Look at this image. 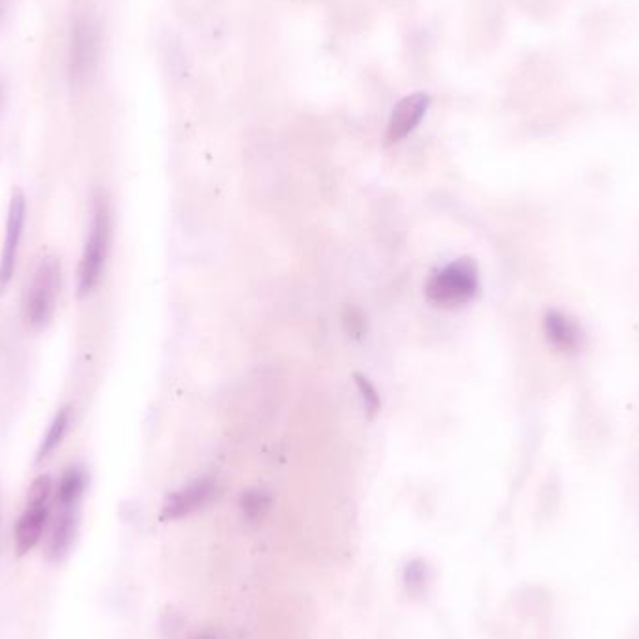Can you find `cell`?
I'll list each match as a JSON object with an SVG mask.
<instances>
[{
    "label": "cell",
    "instance_id": "1",
    "mask_svg": "<svg viewBox=\"0 0 639 639\" xmlns=\"http://www.w3.org/2000/svg\"><path fill=\"white\" fill-rule=\"evenodd\" d=\"M60 279V260L55 255H43L34 266L21 303L23 320L32 331H43L51 324L57 311Z\"/></svg>",
    "mask_w": 639,
    "mask_h": 639
},
{
    "label": "cell",
    "instance_id": "2",
    "mask_svg": "<svg viewBox=\"0 0 639 639\" xmlns=\"http://www.w3.org/2000/svg\"><path fill=\"white\" fill-rule=\"evenodd\" d=\"M109 243H111L109 204L103 197H96L94 210H92V225L86 238L85 251L79 262V281H77L79 298L90 296L94 288L100 284L107 255H109Z\"/></svg>",
    "mask_w": 639,
    "mask_h": 639
},
{
    "label": "cell",
    "instance_id": "3",
    "mask_svg": "<svg viewBox=\"0 0 639 639\" xmlns=\"http://www.w3.org/2000/svg\"><path fill=\"white\" fill-rule=\"evenodd\" d=\"M479 290L477 266L462 258L436 271L426 283V298L438 307L453 309L468 303Z\"/></svg>",
    "mask_w": 639,
    "mask_h": 639
},
{
    "label": "cell",
    "instance_id": "4",
    "mask_svg": "<svg viewBox=\"0 0 639 639\" xmlns=\"http://www.w3.org/2000/svg\"><path fill=\"white\" fill-rule=\"evenodd\" d=\"M53 494V479L51 475H40L30 484L27 507L17 520L15 526V550L17 554L25 555L36 548L43 535V529L49 520V501Z\"/></svg>",
    "mask_w": 639,
    "mask_h": 639
},
{
    "label": "cell",
    "instance_id": "5",
    "mask_svg": "<svg viewBox=\"0 0 639 639\" xmlns=\"http://www.w3.org/2000/svg\"><path fill=\"white\" fill-rule=\"evenodd\" d=\"M27 221V199L21 189H14L10 204H8V217H6V234H4V245L0 253V298L8 290L15 273V262L19 245L23 238V228Z\"/></svg>",
    "mask_w": 639,
    "mask_h": 639
},
{
    "label": "cell",
    "instance_id": "6",
    "mask_svg": "<svg viewBox=\"0 0 639 639\" xmlns=\"http://www.w3.org/2000/svg\"><path fill=\"white\" fill-rule=\"evenodd\" d=\"M430 105V98L417 92L402 101H398L397 107L391 113V120L387 126V141L400 142L406 139L413 129L419 126V122L425 118Z\"/></svg>",
    "mask_w": 639,
    "mask_h": 639
},
{
    "label": "cell",
    "instance_id": "7",
    "mask_svg": "<svg viewBox=\"0 0 639 639\" xmlns=\"http://www.w3.org/2000/svg\"><path fill=\"white\" fill-rule=\"evenodd\" d=\"M79 507H58L47 555L53 563H62L71 554L79 535Z\"/></svg>",
    "mask_w": 639,
    "mask_h": 639
},
{
    "label": "cell",
    "instance_id": "8",
    "mask_svg": "<svg viewBox=\"0 0 639 639\" xmlns=\"http://www.w3.org/2000/svg\"><path fill=\"white\" fill-rule=\"evenodd\" d=\"M213 486L215 483L212 479H199L195 483L187 484L182 490L174 492L163 507V518L178 520L197 511L212 496Z\"/></svg>",
    "mask_w": 639,
    "mask_h": 639
},
{
    "label": "cell",
    "instance_id": "9",
    "mask_svg": "<svg viewBox=\"0 0 639 639\" xmlns=\"http://www.w3.org/2000/svg\"><path fill=\"white\" fill-rule=\"evenodd\" d=\"M88 486V473L81 466L66 469L58 481V507H79Z\"/></svg>",
    "mask_w": 639,
    "mask_h": 639
},
{
    "label": "cell",
    "instance_id": "10",
    "mask_svg": "<svg viewBox=\"0 0 639 639\" xmlns=\"http://www.w3.org/2000/svg\"><path fill=\"white\" fill-rule=\"evenodd\" d=\"M70 423L71 406H64V408H60L57 415L53 417L47 434L43 436L42 443H40V447H38V451H36V458H34V464H36V466L43 464L49 456L57 451L58 445L62 443L66 432H68V428H70Z\"/></svg>",
    "mask_w": 639,
    "mask_h": 639
},
{
    "label": "cell",
    "instance_id": "11",
    "mask_svg": "<svg viewBox=\"0 0 639 639\" xmlns=\"http://www.w3.org/2000/svg\"><path fill=\"white\" fill-rule=\"evenodd\" d=\"M544 327H546V335H548L550 342L563 352L574 350L580 344V331L568 320L565 314H548Z\"/></svg>",
    "mask_w": 639,
    "mask_h": 639
},
{
    "label": "cell",
    "instance_id": "12",
    "mask_svg": "<svg viewBox=\"0 0 639 639\" xmlns=\"http://www.w3.org/2000/svg\"><path fill=\"white\" fill-rule=\"evenodd\" d=\"M94 60V36L88 25H79L73 36L71 47V75L77 79L90 70V62Z\"/></svg>",
    "mask_w": 639,
    "mask_h": 639
},
{
    "label": "cell",
    "instance_id": "13",
    "mask_svg": "<svg viewBox=\"0 0 639 639\" xmlns=\"http://www.w3.org/2000/svg\"><path fill=\"white\" fill-rule=\"evenodd\" d=\"M354 380L355 385H357V391H359V395H361V400H363L365 412H367V415H369L370 419H372L376 413L380 412V408H382L380 395H378L376 387L370 384V380L367 376H363V374H354Z\"/></svg>",
    "mask_w": 639,
    "mask_h": 639
},
{
    "label": "cell",
    "instance_id": "14",
    "mask_svg": "<svg viewBox=\"0 0 639 639\" xmlns=\"http://www.w3.org/2000/svg\"><path fill=\"white\" fill-rule=\"evenodd\" d=\"M243 512L249 516V518H258L262 516L268 505H270V496L262 490H253V492H247L243 496Z\"/></svg>",
    "mask_w": 639,
    "mask_h": 639
},
{
    "label": "cell",
    "instance_id": "15",
    "mask_svg": "<svg viewBox=\"0 0 639 639\" xmlns=\"http://www.w3.org/2000/svg\"><path fill=\"white\" fill-rule=\"evenodd\" d=\"M342 324H344L346 333L352 335L355 339L363 337L365 331H367V320H365L363 313H361L359 309H355V307H346V309H344Z\"/></svg>",
    "mask_w": 639,
    "mask_h": 639
},
{
    "label": "cell",
    "instance_id": "16",
    "mask_svg": "<svg viewBox=\"0 0 639 639\" xmlns=\"http://www.w3.org/2000/svg\"><path fill=\"white\" fill-rule=\"evenodd\" d=\"M202 639H208V638H202Z\"/></svg>",
    "mask_w": 639,
    "mask_h": 639
}]
</instances>
